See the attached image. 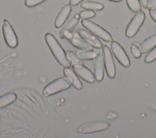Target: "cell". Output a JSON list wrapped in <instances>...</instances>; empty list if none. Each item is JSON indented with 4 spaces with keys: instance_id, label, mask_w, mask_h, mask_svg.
<instances>
[{
    "instance_id": "obj_1",
    "label": "cell",
    "mask_w": 156,
    "mask_h": 138,
    "mask_svg": "<svg viewBox=\"0 0 156 138\" xmlns=\"http://www.w3.org/2000/svg\"><path fill=\"white\" fill-rule=\"evenodd\" d=\"M44 40L58 64L64 67H70L71 64L66 57V52L56 38L52 33H46L44 35Z\"/></svg>"
},
{
    "instance_id": "obj_2",
    "label": "cell",
    "mask_w": 156,
    "mask_h": 138,
    "mask_svg": "<svg viewBox=\"0 0 156 138\" xmlns=\"http://www.w3.org/2000/svg\"><path fill=\"white\" fill-rule=\"evenodd\" d=\"M71 86V84L66 77H59L47 84L44 87L42 93L44 97H49L65 91Z\"/></svg>"
},
{
    "instance_id": "obj_3",
    "label": "cell",
    "mask_w": 156,
    "mask_h": 138,
    "mask_svg": "<svg viewBox=\"0 0 156 138\" xmlns=\"http://www.w3.org/2000/svg\"><path fill=\"white\" fill-rule=\"evenodd\" d=\"M81 24L87 30L102 40L107 42L112 41V36L110 33L96 22L90 19H82Z\"/></svg>"
},
{
    "instance_id": "obj_4",
    "label": "cell",
    "mask_w": 156,
    "mask_h": 138,
    "mask_svg": "<svg viewBox=\"0 0 156 138\" xmlns=\"http://www.w3.org/2000/svg\"><path fill=\"white\" fill-rule=\"evenodd\" d=\"M2 30L4 39L7 45L10 48L16 47L18 44V36L12 24L6 19L3 20Z\"/></svg>"
},
{
    "instance_id": "obj_5",
    "label": "cell",
    "mask_w": 156,
    "mask_h": 138,
    "mask_svg": "<svg viewBox=\"0 0 156 138\" xmlns=\"http://www.w3.org/2000/svg\"><path fill=\"white\" fill-rule=\"evenodd\" d=\"M145 19V13L143 11L137 12L132 18L126 29V36L128 38H132L138 32Z\"/></svg>"
},
{
    "instance_id": "obj_6",
    "label": "cell",
    "mask_w": 156,
    "mask_h": 138,
    "mask_svg": "<svg viewBox=\"0 0 156 138\" xmlns=\"http://www.w3.org/2000/svg\"><path fill=\"white\" fill-rule=\"evenodd\" d=\"M109 126V123L105 121L90 122L81 125L77 128V132L84 134L100 132L107 129Z\"/></svg>"
},
{
    "instance_id": "obj_7",
    "label": "cell",
    "mask_w": 156,
    "mask_h": 138,
    "mask_svg": "<svg viewBox=\"0 0 156 138\" xmlns=\"http://www.w3.org/2000/svg\"><path fill=\"white\" fill-rule=\"evenodd\" d=\"M102 55L107 74L110 78H113L116 75V67L112 52L107 45H104L102 47Z\"/></svg>"
},
{
    "instance_id": "obj_8",
    "label": "cell",
    "mask_w": 156,
    "mask_h": 138,
    "mask_svg": "<svg viewBox=\"0 0 156 138\" xmlns=\"http://www.w3.org/2000/svg\"><path fill=\"white\" fill-rule=\"evenodd\" d=\"M111 49L118 62L124 67H129L130 64V59L119 43L115 41H112L111 43Z\"/></svg>"
},
{
    "instance_id": "obj_9",
    "label": "cell",
    "mask_w": 156,
    "mask_h": 138,
    "mask_svg": "<svg viewBox=\"0 0 156 138\" xmlns=\"http://www.w3.org/2000/svg\"><path fill=\"white\" fill-rule=\"evenodd\" d=\"M71 66L79 77L89 83H93L96 80L94 75L87 66L82 63L75 64Z\"/></svg>"
},
{
    "instance_id": "obj_10",
    "label": "cell",
    "mask_w": 156,
    "mask_h": 138,
    "mask_svg": "<svg viewBox=\"0 0 156 138\" xmlns=\"http://www.w3.org/2000/svg\"><path fill=\"white\" fill-rule=\"evenodd\" d=\"M80 16L79 13L75 14L60 29L59 32V36L62 39H66L68 40L71 36L74 29L79 23Z\"/></svg>"
},
{
    "instance_id": "obj_11",
    "label": "cell",
    "mask_w": 156,
    "mask_h": 138,
    "mask_svg": "<svg viewBox=\"0 0 156 138\" xmlns=\"http://www.w3.org/2000/svg\"><path fill=\"white\" fill-rule=\"evenodd\" d=\"M71 11H72V7L71 4H66L64 5H63L55 18V20H54L55 27L56 28L61 27L65 23Z\"/></svg>"
},
{
    "instance_id": "obj_12",
    "label": "cell",
    "mask_w": 156,
    "mask_h": 138,
    "mask_svg": "<svg viewBox=\"0 0 156 138\" xmlns=\"http://www.w3.org/2000/svg\"><path fill=\"white\" fill-rule=\"evenodd\" d=\"M79 35L90 46L92 47L96 48V49H100L102 47V43L100 41L99 39H98L96 36H95L94 34L91 33L90 32H88L85 29H79L77 31Z\"/></svg>"
},
{
    "instance_id": "obj_13",
    "label": "cell",
    "mask_w": 156,
    "mask_h": 138,
    "mask_svg": "<svg viewBox=\"0 0 156 138\" xmlns=\"http://www.w3.org/2000/svg\"><path fill=\"white\" fill-rule=\"evenodd\" d=\"M93 69L96 80L98 81H102L104 78V64L102 53H98L96 57L94 58L93 63Z\"/></svg>"
},
{
    "instance_id": "obj_14",
    "label": "cell",
    "mask_w": 156,
    "mask_h": 138,
    "mask_svg": "<svg viewBox=\"0 0 156 138\" xmlns=\"http://www.w3.org/2000/svg\"><path fill=\"white\" fill-rule=\"evenodd\" d=\"M63 74L65 77L68 80L69 83L77 89H81L83 88L82 83L79 79V76L70 67H66L63 69Z\"/></svg>"
},
{
    "instance_id": "obj_15",
    "label": "cell",
    "mask_w": 156,
    "mask_h": 138,
    "mask_svg": "<svg viewBox=\"0 0 156 138\" xmlns=\"http://www.w3.org/2000/svg\"><path fill=\"white\" fill-rule=\"evenodd\" d=\"M68 41L74 47L79 49L84 50L89 48V44L79 35L77 32H73Z\"/></svg>"
},
{
    "instance_id": "obj_16",
    "label": "cell",
    "mask_w": 156,
    "mask_h": 138,
    "mask_svg": "<svg viewBox=\"0 0 156 138\" xmlns=\"http://www.w3.org/2000/svg\"><path fill=\"white\" fill-rule=\"evenodd\" d=\"M156 46V34L152 35L145 39L140 44V49L141 53H146Z\"/></svg>"
},
{
    "instance_id": "obj_17",
    "label": "cell",
    "mask_w": 156,
    "mask_h": 138,
    "mask_svg": "<svg viewBox=\"0 0 156 138\" xmlns=\"http://www.w3.org/2000/svg\"><path fill=\"white\" fill-rule=\"evenodd\" d=\"M17 98V95L14 92H8L0 96V109L5 108L12 103Z\"/></svg>"
},
{
    "instance_id": "obj_18",
    "label": "cell",
    "mask_w": 156,
    "mask_h": 138,
    "mask_svg": "<svg viewBox=\"0 0 156 138\" xmlns=\"http://www.w3.org/2000/svg\"><path fill=\"white\" fill-rule=\"evenodd\" d=\"M80 7L84 9L91 10H101L104 9V5L99 2L93 1H85L80 3Z\"/></svg>"
},
{
    "instance_id": "obj_19",
    "label": "cell",
    "mask_w": 156,
    "mask_h": 138,
    "mask_svg": "<svg viewBox=\"0 0 156 138\" xmlns=\"http://www.w3.org/2000/svg\"><path fill=\"white\" fill-rule=\"evenodd\" d=\"M77 54L79 56V57L83 60H93L98 55V53H96L95 51L91 49H89V50L84 49L83 50L77 52Z\"/></svg>"
},
{
    "instance_id": "obj_20",
    "label": "cell",
    "mask_w": 156,
    "mask_h": 138,
    "mask_svg": "<svg viewBox=\"0 0 156 138\" xmlns=\"http://www.w3.org/2000/svg\"><path fill=\"white\" fill-rule=\"evenodd\" d=\"M126 3L129 9L133 12L137 13L141 9V3L139 0H126Z\"/></svg>"
},
{
    "instance_id": "obj_21",
    "label": "cell",
    "mask_w": 156,
    "mask_h": 138,
    "mask_svg": "<svg viewBox=\"0 0 156 138\" xmlns=\"http://www.w3.org/2000/svg\"><path fill=\"white\" fill-rule=\"evenodd\" d=\"M66 57L69 61L71 66L75 64L81 63V59L79 57L77 53L72 50H67L66 52Z\"/></svg>"
},
{
    "instance_id": "obj_22",
    "label": "cell",
    "mask_w": 156,
    "mask_h": 138,
    "mask_svg": "<svg viewBox=\"0 0 156 138\" xmlns=\"http://www.w3.org/2000/svg\"><path fill=\"white\" fill-rule=\"evenodd\" d=\"M79 15L80 16V18L82 19H89L90 18H94L96 15V13L94 10L85 9L80 11L79 13Z\"/></svg>"
},
{
    "instance_id": "obj_23",
    "label": "cell",
    "mask_w": 156,
    "mask_h": 138,
    "mask_svg": "<svg viewBox=\"0 0 156 138\" xmlns=\"http://www.w3.org/2000/svg\"><path fill=\"white\" fill-rule=\"evenodd\" d=\"M156 60V46L152 49L144 57L146 63H151Z\"/></svg>"
},
{
    "instance_id": "obj_24",
    "label": "cell",
    "mask_w": 156,
    "mask_h": 138,
    "mask_svg": "<svg viewBox=\"0 0 156 138\" xmlns=\"http://www.w3.org/2000/svg\"><path fill=\"white\" fill-rule=\"evenodd\" d=\"M130 52H131L132 55L135 58H138L141 57V52L140 50V47L136 44H135V43L132 44L130 47Z\"/></svg>"
},
{
    "instance_id": "obj_25",
    "label": "cell",
    "mask_w": 156,
    "mask_h": 138,
    "mask_svg": "<svg viewBox=\"0 0 156 138\" xmlns=\"http://www.w3.org/2000/svg\"><path fill=\"white\" fill-rule=\"evenodd\" d=\"M45 1L46 0H25L24 4L28 7H33L41 4Z\"/></svg>"
},
{
    "instance_id": "obj_26",
    "label": "cell",
    "mask_w": 156,
    "mask_h": 138,
    "mask_svg": "<svg viewBox=\"0 0 156 138\" xmlns=\"http://www.w3.org/2000/svg\"><path fill=\"white\" fill-rule=\"evenodd\" d=\"M147 8L149 10H150V9H156V0H150L148 2Z\"/></svg>"
},
{
    "instance_id": "obj_27",
    "label": "cell",
    "mask_w": 156,
    "mask_h": 138,
    "mask_svg": "<svg viewBox=\"0 0 156 138\" xmlns=\"http://www.w3.org/2000/svg\"><path fill=\"white\" fill-rule=\"evenodd\" d=\"M149 15L151 18L156 22V9H150L149 10Z\"/></svg>"
},
{
    "instance_id": "obj_28",
    "label": "cell",
    "mask_w": 156,
    "mask_h": 138,
    "mask_svg": "<svg viewBox=\"0 0 156 138\" xmlns=\"http://www.w3.org/2000/svg\"><path fill=\"white\" fill-rule=\"evenodd\" d=\"M83 0H69V4H71V5L76 6L77 5L79 4H80Z\"/></svg>"
},
{
    "instance_id": "obj_29",
    "label": "cell",
    "mask_w": 156,
    "mask_h": 138,
    "mask_svg": "<svg viewBox=\"0 0 156 138\" xmlns=\"http://www.w3.org/2000/svg\"><path fill=\"white\" fill-rule=\"evenodd\" d=\"M140 3L141 4V5L143 6V7L144 8H147V4H148V0H139Z\"/></svg>"
},
{
    "instance_id": "obj_30",
    "label": "cell",
    "mask_w": 156,
    "mask_h": 138,
    "mask_svg": "<svg viewBox=\"0 0 156 138\" xmlns=\"http://www.w3.org/2000/svg\"><path fill=\"white\" fill-rule=\"evenodd\" d=\"M110 1H112V2H120L122 0H109Z\"/></svg>"
}]
</instances>
